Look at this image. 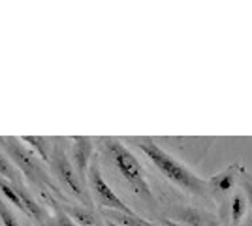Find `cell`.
Returning a JSON list of instances; mask_svg holds the SVG:
<instances>
[{"instance_id": "cell-14", "label": "cell", "mask_w": 252, "mask_h": 226, "mask_svg": "<svg viewBox=\"0 0 252 226\" xmlns=\"http://www.w3.org/2000/svg\"><path fill=\"white\" fill-rule=\"evenodd\" d=\"M43 226H75V225H74V221L64 213L61 205H55V213H53V215H47V221H45Z\"/></svg>"}, {"instance_id": "cell-15", "label": "cell", "mask_w": 252, "mask_h": 226, "mask_svg": "<svg viewBox=\"0 0 252 226\" xmlns=\"http://www.w3.org/2000/svg\"><path fill=\"white\" fill-rule=\"evenodd\" d=\"M0 177H4V179H8L11 185H21L19 183V177H17V173H15V168H13V164H11L2 153H0Z\"/></svg>"}, {"instance_id": "cell-7", "label": "cell", "mask_w": 252, "mask_h": 226, "mask_svg": "<svg viewBox=\"0 0 252 226\" xmlns=\"http://www.w3.org/2000/svg\"><path fill=\"white\" fill-rule=\"evenodd\" d=\"M243 164L241 162H233L231 166H228L226 170L211 175L207 179V189L209 194H228L231 193L237 185H239V175L243 173Z\"/></svg>"}, {"instance_id": "cell-18", "label": "cell", "mask_w": 252, "mask_h": 226, "mask_svg": "<svg viewBox=\"0 0 252 226\" xmlns=\"http://www.w3.org/2000/svg\"><path fill=\"white\" fill-rule=\"evenodd\" d=\"M239 226H252V215H251V213H247V217L243 219Z\"/></svg>"}, {"instance_id": "cell-17", "label": "cell", "mask_w": 252, "mask_h": 226, "mask_svg": "<svg viewBox=\"0 0 252 226\" xmlns=\"http://www.w3.org/2000/svg\"><path fill=\"white\" fill-rule=\"evenodd\" d=\"M0 221H2V225L4 226H21L17 223V219L13 215V211H11L8 204L4 202V200H0Z\"/></svg>"}, {"instance_id": "cell-6", "label": "cell", "mask_w": 252, "mask_h": 226, "mask_svg": "<svg viewBox=\"0 0 252 226\" xmlns=\"http://www.w3.org/2000/svg\"><path fill=\"white\" fill-rule=\"evenodd\" d=\"M93 151H94V143L91 138L87 136L72 138V164L83 187L87 185V172H89V164L93 161Z\"/></svg>"}, {"instance_id": "cell-2", "label": "cell", "mask_w": 252, "mask_h": 226, "mask_svg": "<svg viewBox=\"0 0 252 226\" xmlns=\"http://www.w3.org/2000/svg\"><path fill=\"white\" fill-rule=\"evenodd\" d=\"M102 145L107 153V159L115 166L117 172L121 173V177L128 183V187L134 191V194L147 204H157V198H155L153 189L147 181L145 170L141 168L139 161L134 157V153L117 138H102Z\"/></svg>"}, {"instance_id": "cell-3", "label": "cell", "mask_w": 252, "mask_h": 226, "mask_svg": "<svg viewBox=\"0 0 252 226\" xmlns=\"http://www.w3.org/2000/svg\"><path fill=\"white\" fill-rule=\"evenodd\" d=\"M87 183H89V189L93 193V198L94 202L102 209H109V211H119V213H126V215H136V211L126 205L121 196H117L115 191L107 185V181L102 175V170H100V164L93 157V161L89 164V172H87Z\"/></svg>"}, {"instance_id": "cell-8", "label": "cell", "mask_w": 252, "mask_h": 226, "mask_svg": "<svg viewBox=\"0 0 252 226\" xmlns=\"http://www.w3.org/2000/svg\"><path fill=\"white\" fill-rule=\"evenodd\" d=\"M171 221H175L183 226H207L213 217L205 215L203 211L196 209V207H185V205H179L171 209Z\"/></svg>"}, {"instance_id": "cell-5", "label": "cell", "mask_w": 252, "mask_h": 226, "mask_svg": "<svg viewBox=\"0 0 252 226\" xmlns=\"http://www.w3.org/2000/svg\"><path fill=\"white\" fill-rule=\"evenodd\" d=\"M0 145L13 159L17 168L31 179V183L40 185V187H45V185L51 187V181L43 172L42 164L36 161V155L27 149L21 143V140H17V138H0Z\"/></svg>"}, {"instance_id": "cell-11", "label": "cell", "mask_w": 252, "mask_h": 226, "mask_svg": "<svg viewBox=\"0 0 252 226\" xmlns=\"http://www.w3.org/2000/svg\"><path fill=\"white\" fill-rule=\"evenodd\" d=\"M19 140L25 141V143H29V145L36 151V155H38L43 162H49L53 143H49V140H47V138H42V136H21Z\"/></svg>"}, {"instance_id": "cell-4", "label": "cell", "mask_w": 252, "mask_h": 226, "mask_svg": "<svg viewBox=\"0 0 252 226\" xmlns=\"http://www.w3.org/2000/svg\"><path fill=\"white\" fill-rule=\"evenodd\" d=\"M49 164H51L53 173L59 177V181H61L70 193L74 194L85 207H89V205H91V196H89L87 189H85L83 185H81V181H79V177H77V173H75V170H74V164L68 159L64 147H61L59 143H53L51 145Z\"/></svg>"}, {"instance_id": "cell-19", "label": "cell", "mask_w": 252, "mask_h": 226, "mask_svg": "<svg viewBox=\"0 0 252 226\" xmlns=\"http://www.w3.org/2000/svg\"><path fill=\"white\" fill-rule=\"evenodd\" d=\"M207 226H222V225H220V223H219V221H217V219H211V221H209V225H207Z\"/></svg>"}, {"instance_id": "cell-12", "label": "cell", "mask_w": 252, "mask_h": 226, "mask_svg": "<svg viewBox=\"0 0 252 226\" xmlns=\"http://www.w3.org/2000/svg\"><path fill=\"white\" fill-rule=\"evenodd\" d=\"M61 207L70 219L79 221L83 226H98V221L89 207H74V205H61Z\"/></svg>"}, {"instance_id": "cell-1", "label": "cell", "mask_w": 252, "mask_h": 226, "mask_svg": "<svg viewBox=\"0 0 252 226\" xmlns=\"http://www.w3.org/2000/svg\"><path fill=\"white\" fill-rule=\"evenodd\" d=\"M137 149L141 151L147 157L151 164L162 173L169 183H173L183 193L194 194V196H209V189H207V179H201L198 173H194L187 164L175 159L171 153L162 149L157 143V140L147 138V136H137V138H128Z\"/></svg>"}, {"instance_id": "cell-13", "label": "cell", "mask_w": 252, "mask_h": 226, "mask_svg": "<svg viewBox=\"0 0 252 226\" xmlns=\"http://www.w3.org/2000/svg\"><path fill=\"white\" fill-rule=\"evenodd\" d=\"M0 193L4 194V196L10 200L11 204H15V207H17V209H21L23 213L27 215L25 204H23L21 196H19V193H17V187H15V185H11L10 181H6L4 177H0Z\"/></svg>"}, {"instance_id": "cell-9", "label": "cell", "mask_w": 252, "mask_h": 226, "mask_svg": "<svg viewBox=\"0 0 252 226\" xmlns=\"http://www.w3.org/2000/svg\"><path fill=\"white\" fill-rule=\"evenodd\" d=\"M249 213V204H247V198H245V193L241 189H237L233 196L228 202V211H226V219L231 226H239L241 221L247 217Z\"/></svg>"}, {"instance_id": "cell-16", "label": "cell", "mask_w": 252, "mask_h": 226, "mask_svg": "<svg viewBox=\"0 0 252 226\" xmlns=\"http://www.w3.org/2000/svg\"><path fill=\"white\" fill-rule=\"evenodd\" d=\"M239 189L245 193V198H247V204L251 207L252 215V175L247 170H243V173L239 175Z\"/></svg>"}, {"instance_id": "cell-10", "label": "cell", "mask_w": 252, "mask_h": 226, "mask_svg": "<svg viewBox=\"0 0 252 226\" xmlns=\"http://www.w3.org/2000/svg\"><path fill=\"white\" fill-rule=\"evenodd\" d=\"M104 217L113 223L117 226H157L153 223H149L147 219L136 215H126V213H119V211H109V209H104Z\"/></svg>"}]
</instances>
